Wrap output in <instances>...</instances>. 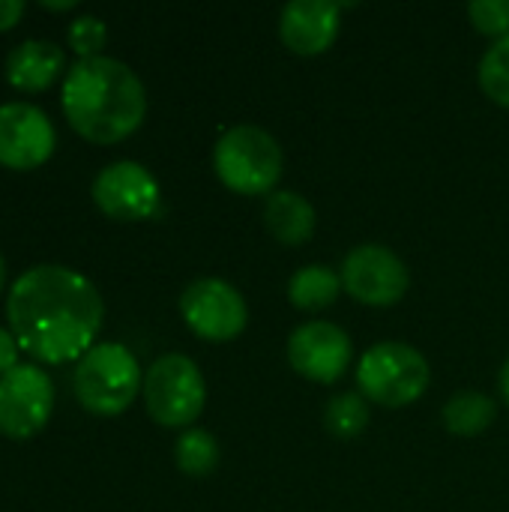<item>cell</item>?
<instances>
[{"label": "cell", "instance_id": "6da1fadb", "mask_svg": "<svg viewBox=\"0 0 509 512\" xmlns=\"http://www.w3.org/2000/svg\"><path fill=\"white\" fill-rule=\"evenodd\" d=\"M102 297L96 285L60 264L24 270L9 288L6 318L18 348L39 363L81 360L102 327Z\"/></svg>", "mask_w": 509, "mask_h": 512}, {"label": "cell", "instance_id": "7a4b0ae2", "mask_svg": "<svg viewBox=\"0 0 509 512\" xmlns=\"http://www.w3.org/2000/svg\"><path fill=\"white\" fill-rule=\"evenodd\" d=\"M60 105L81 138L93 144H117L141 126L147 93L126 63L99 54L78 60L66 72Z\"/></svg>", "mask_w": 509, "mask_h": 512}, {"label": "cell", "instance_id": "3957f363", "mask_svg": "<svg viewBox=\"0 0 509 512\" xmlns=\"http://www.w3.org/2000/svg\"><path fill=\"white\" fill-rule=\"evenodd\" d=\"M72 387L84 411L99 417H117L135 402L138 390L144 387V378L129 348L117 342H102L93 345L75 363Z\"/></svg>", "mask_w": 509, "mask_h": 512}, {"label": "cell", "instance_id": "277c9868", "mask_svg": "<svg viewBox=\"0 0 509 512\" xmlns=\"http://www.w3.org/2000/svg\"><path fill=\"white\" fill-rule=\"evenodd\" d=\"M213 168L237 195H273V186L282 177V147L267 129L240 123L216 141Z\"/></svg>", "mask_w": 509, "mask_h": 512}, {"label": "cell", "instance_id": "5b68a950", "mask_svg": "<svg viewBox=\"0 0 509 512\" xmlns=\"http://www.w3.org/2000/svg\"><path fill=\"white\" fill-rule=\"evenodd\" d=\"M429 381L432 369L426 357L405 342L372 345L357 366V384L363 390V399L384 408H405L417 402L429 390Z\"/></svg>", "mask_w": 509, "mask_h": 512}, {"label": "cell", "instance_id": "8992f818", "mask_svg": "<svg viewBox=\"0 0 509 512\" xmlns=\"http://www.w3.org/2000/svg\"><path fill=\"white\" fill-rule=\"evenodd\" d=\"M144 405L147 414L165 429L192 426L207 402L204 375L186 354H162L144 375Z\"/></svg>", "mask_w": 509, "mask_h": 512}, {"label": "cell", "instance_id": "52a82bcc", "mask_svg": "<svg viewBox=\"0 0 509 512\" xmlns=\"http://www.w3.org/2000/svg\"><path fill=\"white\" fill-rule=\"evenodd\" d=\"M186 327L207 342H231L246 330L249 309L243 294L225 279H195L180 297Z\"/></svg>", "mask_w": 509, "mask_h": 512}, {"label": "cell", "instance_id": "ba28073f", "mask_svg": "<svg viewBox=\"0 0 509 512\" xmlns=\"http://www.w3.org/2000/svg\"><path fill=\"white\" fill-rule=\"evenodd\" d=\"M54 408L51 378L33 366L21 363L0 378V435L12 441H27L39 435Z\"/></svg>", "mask_w": 509, "mask_h": 512}, {"label": "cell", "instance_id": "9c48e42d", "mask_svg": "<svg viewBox=\"0 0 509 512\" xmlns=\"http://www.w3.org/2000/svg\"><path fill=\"white\" fill-rule=\"evenodd\" d=\"M411 276L405 261L378 243H363L342 264V288L366 306H393L408 294Z\"/></svg>", "mask_w": 509, "mask_h": 512}, {"label": "cell", "instance_id": "30bf717a", "mask_svg": "<svg viewBox=\"0 0 509 512\" xmlns=\"http://www.w3.org/2000/svg\"><path fill=\"white\" fill-rule=\"evenodd\" d=\"M96 207L120 222H141L156 216L162 207V192L156 177L132 159H120L105 165L93 180Z\"/></svg>", "mask_w": 509, "mask_h": 512}, {"label": "cell", "instance_id": "8fae6325", "mask_svg": "<svg viewBox=\"0 0 509 512\" xmlns=\"http://www.w3.org/2000/svg\"><path fill=\"white\" fill-rule=\"evenodd\" d=\"M54 126L39 105L6 102L0 105V165L30 171L54 153Z\"/></svg>", "mask_w": 509, "mask_h": 512}, {"label": "cell", "instance_id": "7c38bea8", "mask_svg": "<svg viewBox=\"0 0 509 512\" xmlns=\"http://www.w3.org/2000/svg\"><path fill=\"white\" fill-rule=\"evenodd\" d=\"M354 345L339 324L309 321L288 339V363L297 375L315 384H333L351 363Z\"/></svg>", "mask_w": 509, "mask_h": 512}, {"label": "cell", "instance_id": "4fadbf2b", "mask_svg": "<svg viewBox=\"0 0 509 512\" xmlns=\"http://www.w3.org/2000/svg\"><path fill=\"white\" fill-rule=\"evenodd\" d=\"M339 6L330 0H294L279 15V36L285 48L303 57L324 54L339 36Z\"/></svg>", "mask_w": 509, "mask_h": 512}, {"label": "cell", "instance_id": "5bb4252c", "mask_svg": "<svg viewBox=\"0 0 509 512\" xmlns=\"http://www.w3.org/2000/svg\"><path fill=\"white\" fill-rule=\"evenodd\" d=\"M66 66L63 48L48 39H24L6 57V81L24 93L51 87Z\"/></svg>", "mask_w": 509, "mask_h": 512}, {"label": "cell", "instance_id": "9a60e30c", "mask_svg": "<svg viewBox=\"0 0 509 512\" xmlns=\"http://www.w3.org/2000/svg\"><path fill=\"white\" fill-rule=\"evenodd\" d=\"M315 222H318L315 207L303 195L282 189V192H273L267 198L264 225L282 246H303L312 237Z\"/></svg>", "mask_w": 509, "mask_h": 512}, {"label": "cell", "instance_id": "2e32d148", "mask_svg": "<svg viewBox=\"0 0 509 512\" xmlns=\"http://www.w3.org/2000/svg\"><path fill=\"white\" fill-rule=\"evenodd\" d=\"M339 291H342V276L324 264H309L297 270L288 282V300L303 312H315L336 303Z\"/></svg>", "mask_w": 509, "mask_h": 512}, {"label": "cell", "instance_id": "e0dca14e", "mask_svg": "<svg viewBox=\"0 0 509 512\" xmlns=\"http://www.w3.org/2000/svg\"><path fill=\"white\" fill-rule=\"evenodd\" d=\"M498 417V405L486 396V393H456L447 405H444V426L447 432L459 435V438H477L483 435Z\"/></svg>", "mask_w": 509, "mask_h": 512}, {"label": "cell", "instance_id": "ac0fdd59", "mask_svg": "<svg viewBox=\"0 0 509 512\" xmlns=\"http://www.w3.org/2000/svg\"><path fill=\"white\" fill-rule=\"evenodd\" d=\"M174 462L186 477H207L219 465V444L207 429H186L174 444Z\"/></svg>", "mask_w": 509, "mask_h": 512}, {"label": "cell", "instance_id": "d6986e66", "mask_svg": "<svg viewBox=\"0 0 509 512\" xmlns=\"http://www.w3.org/2000/svg\"><path fill=\"white\" fill-rule=\"evenodd\" d=\"M324 426L333 438H357L369 426V405L357 393H339L327 402L324 411Z\"/></svg>", "mask_w": 509, "mask_h": 512}, {"label": "cell", "instance_id": "ffe728a7", "mask_svg": "<svg viewBox=\"0 0 509 512\" xmlns=\"http://www.w3.org/2000/svg\"><path fill=\"white\" fill-rule=\"evenodd\" d=\"M480 87L492 102L509 108V33L483 54V60H480Z\"/></svg>", "mask_w": 509, "mask_h": 512}, {"label": "cell", "instance_id": "44dd1931", "mask_svg": "<svg viewBox=\"0 0 509 512\" xmlns=\"http://www.w3.org/2000/svg\"><path fill=\"white\" fill-rule=\"evenodd\" d=\"M66 39H69V48L81 54V60H84V57H99V48L105 45L108 30H105V21H102V18H96V15H81V18H75V21L69 24Z\"/></svg>", "mask_w": 509, "mask_h": 512}, {"label": "cell", "instance_id": "7402d4cb", "mask_svg": "<svg viewBox=\"0 0 509 512\" xmlns=\"http://www.w3.org/2000/svg\"><path fill=\"white\" fill-rule=\"evenodd\" d=\"M468 15L483 36L504 39L509 33V0H474L468 6Z\"/></svg>", "mask_w": 509, "mask_h": 512}, {"label": "cell", "instance_id": "603a6c76", "mask_svg": "<svg viewBox=\"0 0 509 512\" xmlns=\"http://www.w3.org/2000/svg\"><path fill=\"white\" fill-rule=\"evenodd\" d=\"M15 366H21L18 363V342H15V336L9 330L0 327V378L9 375Z\"/></svg>", "mask_w": 509, "mask_h": 512}, {"label": "cell", "instance_id": "cb8c5ba5", "mask_svg": "<svg viewBox=\"0 0 509 512\" xmlns=\"http://www.w3.org/2000/svg\"><path fill=\"white\" fill-rule=\"evenodd\" d=\"M24 15V0H0V30H9Z\"/></svg>", "mask_w": 509, "mask_h": 512}, {"label": "cell", "instance_id": "d4e9b609", "mask_svg": "<svg viewBox=\"0 0 509 512\" xmlns=\"http://www.w3.org/2000/svg\"><path fill=\"white\" fill-rule=\"evenodd\" d=\"M42 6H45V9H54V12H60V9H72V6H75V0H42Z\"/></svg>", "mask_w": 509, "mask_h": 512}, {"label": "cell", "instance_id": "484cf974", "mask_svg": "<svg viewBox=\"0 0 509 512\" xmlns=\"http://www.w3.org/2000/svg\"><path fill=\"white\" fill-rule=\"evenodd\" d=\"M501 393H504V399H507L509 405V357L504 360V366H501Z\"/></svg>", "mask_w": 509, "mask_h": 512}, {"label": "cell", "instance_id": "4316f807", "mask_svg": "<svg viewBox=\"0 0 509 512\" xmlns=\"http://www.w3.org/2000/svg\"><path fill=\"white\" fill-rule=\"evenodd\" d=\"M3 282H6V264H3V255H0V288H3Z\"/></svg>", "mask_w": 509, "mask_h": 512}]
</instances>
